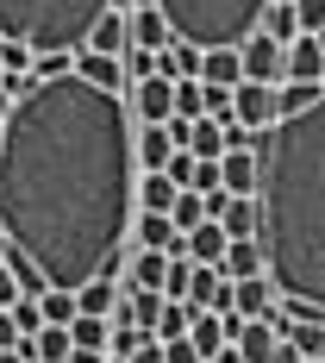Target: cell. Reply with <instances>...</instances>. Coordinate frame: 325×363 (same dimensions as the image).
I'll use <instances>...</instances> for the list:
<instances>
[{"label":"cell","instance_id":"cell-1","mask_svg":"<svg viewBox=\"0 0 325 363\" xmlns=\"http://www.w3.org/2000/svg\"><path fill=\"white\" fill-rule=\"evenodd\" d=\"M138 132L132 101L88 75L38 82L6 119L0 145V219L13 251L32 257L50 289H81L132 245L138 207Z\"/></svg>","mask_w":325,"mask_h":363},{"label":"cell","instance_id":"cell-2","mask_svg":"<svg viewBox=\"0 0 325 363\" xmlns=\"http://www.w3.org/2000/svg\"><path fill=\"white\" fill-rule=\"evenodd\" d=\"M263 257L300 320H325V94L263 132Z\"/></svg>","mask_w":325,"mask_h":363},{"label":"cell","instance_id":"cell-3","mask_svg":"<svg viewBox=\"0 0 325 363\" xmlns=\"http://www.w3.org/2000/svg\"><path fill=\"white\" fill-rule=\"evenodd\" d=\"M113 0H0V38H25L38 57L44 50H81L94 26L107 19Z\"/></svg>","mask_w":325,"mask_h":363},{"label":"cell","instance_id":"cell-4","mask_svg":"<svg viewBox=\"0 0 325 363\" xmlns=\"http://www.w3.org/2000/svg\"><path fill=\"white\" fill-rule=\"evenodd\" d=\"M169 13L176 38L200 44V50H219V44H244V38L263 26L269 0H156Z\"/></svg>","mask_w":325,"mask_h":363},{"label":"cell","instance_id":"cell-5","mask_svg":"<svg viewBox=\"0 0 325 363\" xmlns=\"http://www.w3.org/2000/svg\"><path fill=\"white\" fill-rule=\"evenodd\" d=\"M132 113L144 119V125H169L176 119V75H144V82H132Z\"/></svg>","mask_w":325,"mask_h":363},{"label":"cell","instance_id":"cell-6","mask_svg":"<svg viewBox=\"0 0 325 363\" xmlns=\"http://www.w3.org/2000/svg\"><path fill=\"white\" fill-rule=\"evenodd\" d=\"M244 75H251V82H288V44L256 26V32L244 38Z\"/></svg>","mask_w":325,"mask_h":363},{"label":"cell","instance_id":"cell-7","mask_svg":"<svg viewBox=\"0 0 325 363\" xmlns=\"http://www.w3.org/2000/svg\"><path fill=\"white\" fill-rule=\"evenodd\" d=\"M225 326H232V345L244 351V363H275V351H282V332L269 326V320H244V313H225Z\"/></svg>","mask_w":325,"mask_h":363},{"label":"cell","instance_id":"cell-8","mask_svg":"<svg viewBox=\"0 0 325 363\" xmlns=\"http://www.w3.org/2000/svg\"><path fill=\"white\" fill-rule=\"evenodd\" d=\"M75 75H88V82L107 88V94H132V69H125V57H107V50H94V44L75 50Z\"/></svg>","mask_w":325,"mask_h":363},{"label":"cell","instance_id":"cell-9","mask_svg":"<svg viewBox=\"0 0 325 363\" xmlns=\"http://www.w3.org/2000/svg\"><path fill=\"white\" fill-rule=\"evenodd\" d=\"M132 245H144V251H169V257H188V232L176 225V213H138V219H132Z\"/></svg>","mask_w":325,"mask_h":363},{"label":"cell","instance_id":"cell-10","mask_svg":"<svg viewBox=\"0 0 325 363\" xmlns=\"http://www.w3.org/2000/svg\"><path fill=\"white\" fill-rule=\"evenodd\" d=\"M194 313H232V276L219 263H194V289H188Z\"/></svg>","mask_w":325,"mask_h":363},{"label":"cell","instance_id":"cell-11","mask_svg":"<svg viewBox=\"0 0 325 363\" xmlns=\"http://www.w3.org/2000/svg\"><path fill=\"white\" fill-rule=\"evenodd\" d=\"M288 82H325V32H300L288 44Z\"/></svg>","mask_w":325,"mask_h":363},{"label":"cell","instance_id":"cell-12","mask_svg":"<svg viewBox=\"0 0 325 363\" xmlns=\"http://www.w3.org/2000/svg\"><path fill=\"white\" fill-rule=\"evenodd\" d=\"M275 276H251V282H232V313H244V320H269L275 313Z\"/></svg>","mask_w":325,"mask_h":363},{"label":"cell","instance_id":"cell-13","mask_svg":"<svg viewBox=\"0 0 325 363\" xmlns=\"http://www.w3.org/2000/svg\"><path fill=\"white\" fill-rule=\"evenodd\" d=\"M200 82H207V88H238V82H251V75H244V44H219V50H207Z\"/></svg>","mask_w":325,"mask_h":363},{"label":"cell","instance_id":"cell-14","mask_svg":"<svg viewBox=\"0 0 325 363\" xmlns=\"http://www.w3.org/2000/svg\"><path fill=\"white\" fill-rule=\"evenodd\" d=\"M232 282H251V276H269V257H263V238H232V251L219 263Z\"/></svg>","mask_w":325,"mask_h":363},{"label":"cell","instance_id":"cell-15","mask_svg":"<svg viewBox=\"0 0 325 363\" xmlns=\"http://www.w3.org/2000/svg\"><path fill=\"white\" fill-rule=\"evenodd\" d=\"M132 44H144V50H169V44H176L169 13H163V6H138V13H132Z\"/></svg>","mask_w":325,"mask_h":363},{"label":"cell","instance_id":"cell-16","mask_svg":"<svg viewBox=\"0 0 325 363\" xmlns=\"http://www.w3.org/2000/svg\"><path fill=\"white\" fill-rule=\"evenodd\" d=\"M176 150H181V138L169 125H144V132H138V169H169Z\"/></svg>","mask_w":325,"mask_h":363},{"label":"cell","instance_id":"cell-17","mask_svg":"<svg viewBox=\"0 0 325 363\" xmlns=\"http://www.w3.org/2000/svg\"><path fill=\"white\" fill-rule=\"evenodd\" d=\"M125 289H169V251H132V269H125Z\"/></svg>","mask_w":325,"mask_h":363},{"label":"cell","instance_id":"cell-18","mask_svg":"<svg viewBox=\"0 0 325 363\" xmlns=\"http://www.w3.org/2000/svg\"><path fill=\"white\" fill-rule=\"evenodd\" d=\"M88 44H94V50H107V57H125V50H132V13H125V6H107V19L94 26Z\"/></svg>","mask_w":325,"mask_h":363},{"label":"cell","instance_id":"cell-19","mask_svg":"<svg viewBox=\"0 0 325 363\" xmlns=\"http://www.w3.org/2000/svg\"><path fill=\"white\" fill-rule=\"evenodd\" d=\"M181 150H194V157H207V163H219L225 150H232V138H225V125H219L213 113H200L194 125H188V145Z\"/></svg>","mask_w":325,"mask_h":363},{"label":"cell","instance_id":"cell-20","mask_svg":"<svg viewBox=\"0 0 325 363\" xmlns=\"http://www.w3.org/2000/svg\"><path fill=\"white\" fill-rule=\"evenodd\" d=\"M138 201H144V213H176L181 182L169 176V169H144V182H138Z\"/></svg>","mask_w":325,"mask_h":363},{"label":"cell","instance_id":"cell-21","mask_svg":"<svg viewBox=\"0 0 325 363\" xmlns=\"http://www.w3.org/2000/svg\"><path fill=\"white\" fill-rule=\"evenodd\" d=\"M225 251H232V232H225L219 219H207V225L188 232V257H194V263H225Z\"/></svg>","mask_w":325,"mask_h":363},{"label":"cell","instance_id":"cell-22","mask_svg":"<svg viewBox=\"0 0 325 363\" xmlns=\"http://www.w3.org/2000/svg\"><path fill=\"white\" fill-rule=\"evenodd\" d=\"M194 345H200V357L213 363L225 357V345H232V326H225V313H194V332H188Z\"/></svg>","mask_w":325,"mask_h":363},{"label":"cell","instance_id":"cell-23","mask_svg":"<svg viewBox=\"0 0 325 363\" xmlns=\"http://www.w3.org/2000/svg\"><path fill=\"white\" fill-rule=\"evenodd\" d=\"M200 63H207V50H200V44H188V38H176V44L163 50V69H156V75H176V82H188V75H200Z\"/></svg>","mask_w":325,"mask_h":363},{"label":"cell","instance_id":"cell-24","mask_svg":"<svg viewBox=\"0 0 325 363\" xmlns=\"http://www.w3.org/2000/svg\"><path fill=\"white\" fill-rule=\"evenodd\" d=\"M69 332H75L81 351H107V345H113V320H107V313H81Z\"/></svg>","mask_w":325,"mask_h":363},{"label":"cell","instance_id":"cell-25","mask_svg":"<svg viewBox=\"0 0 325 363\" xmlns=\"http://www.w3.org/2000/svg\"><path fill=\"white\" fill-rule=\"evenodd\" d=\"M263 32L282 38V44H294V38H300V13H294V0H269V13H263Z\"/></svg>","mask_w":325,"mask_h":363},{"label":"cell","instance_id":"cell-26","mask_svg":"<svg viewBox=\"0 0 325 363\" xmlns=\"http://www.w3.org/2000/svg\"><path fill=\"white\" fill-rule=\"evenodd\" d=\"M207 219H213L207 194H200V188H181V201H176V225H181V232H194V225H207Z\"/></svg>","mask_w":325,"mask_h":363},{"label":"cell","instance_id":"cell-27","mask_svg":"<svg viewBox=\"0 0 325 363\" xmlns=\"http://www.w3.org/2000/svg\"><path fill=\"white\" fill-rule=\"evenodd\" d=\"M44 320H50V326H75V320H81L75 289H50V294H44Z\"/></svg>","mask_w":325,"mask_h":363},{"label":"cell","instance_id":"cell-28","mask_svg":"<svg viewBox=\"0 0 325 363\" xmlns=\"http://www.w3.org/2000/svg\"><path fill=\"white\" fill-rule=\"evenodd\" d=\"M200 113H207V82L200 75L176 82V119H200Z\"/></svg>","mask_w":325,"mask_h":363},{"label":"cell","instance_id":"cell-29","mask_svg":"<svg viewBox=\"0 0 325 363\" xmlns=\"http://www.w3.org/2000/svg\"><path fill=\"white\" fill-rule=\"evenodd\" d=\"M188 332H194V307H188V301H169L163 320H156V338L169 345V338H188Z\"/></svg>","mask_w":325,"mask_h":363},{"label":"cell","instance_id":"cell-30","mask_svg":"<svg viewBox=\"0 0 325 363\" xmlns=\"http://www.w3.org/2000/svg\"><path fill=\"white\" fill-rule=\"evenodd\" d=\"M144 345H150V332H144V326H113V345H107V357H113V363H125V357H138Z\"/></svg>","mask_w":325,"mask_h":363},{"label":"cell","instance_id":"cell-31","mask_svg":"<svg viewBox=\"0 0 325 363\" xmlns=\"http://www.w3.org/2000/svg\"><path fill=\"white\" fill-rule=\"evenodd\" d=\"M288 345L300 357H325V320H300V326L288 332Z\"/></svg>","mask_w":325,"mask_h":363},{"label":"cell","instance_id":"cell-32","mask_svg":"<svg viewBox=\"0 0 325 363\" xmlns=\"http://www.w3.org/2000/svg\"><path fill=\"white\" fill-rule=\"evenodd\" d=\"M13 320H19V332H25V338H32V332H44V326H50V320H44V294H25V301L13 307Z\"/></svg>","mask_w":325,"mask_h":363},{"label":"cell","instance_id":"cell-33","mask_svg":"<svg viewBox=\"0 0 325 363\" xmlns=\"http://www.w3.org/2000/svg\"><path fill=\"white\" fill-rule=\"evenodd\" d=\"M188 289H194V257H169V301H188Z\"/></svg>","mask_w":325,"mask_h":363},{"label":"cell","instance_id":"cell-34","mask_svg":"<svg viewBox=\"0 0 325 363\" xmlns=\"http://www.w3.org/2000/svg\"><path fill=\"white\" fill-rule=\"evenodd\" d=\"M300 13V32H325V0H294Z\"/></svg>","mask_w":325,"mask_h":363},{"label":"cell","instance_id":"cell-35","mask_svg":"<svg viewBox=\"0 0 325 363\" xmlns=\"http://www.w3.org/2000/svg\"><path fill=\"white\" fill-rule=\"evenodd\" d=\"M25 289H19V276H13V263H0V307H19Z\"/></svg>","mask_w":325,"mask_h":363},{"label":"cell","instance_id":"cell-36","mask_svg":"<svg viewBox=\"0 0 325 363\" xmlns=\"http://www.w3.org/2000/svg\"><path fill=\"white\" fill-rule=\"evenodd\" d=\"M163 351H169V363H207V357H200V345H194V338H169Z\"/></svg>","mask_w":325,"mask_h":363},{"label":"cell","instance_id":"cell-37","mask_svg":"<svg viewBox=\"0 0 325 363\" xmlns=\"http://www.w3.org/2000/svg\"><path fill=\"white\" fill-rule=\"evenodd\" d=\"M125 363H169V351H163V338H150L144 351H138V357H125Z\"/></svg>","mask_w":325,"mask_h":363},{"label":"cell","instance_id":"cell-38","mask_svg":"<svg viewBox=\"0 0 325 363\" xmlns=\"http://www.w3.org/2000/svg\"><path fill=\"white\" fill-rule=\"evenodd\" d=\"M69 363H113V357H107V351H81V345H75V357H69Z\"/></svg>","mask_w":325,"mask_h":363},{"label":"cell","instance_id":"cell-39","mask_svg":"<svg viewBox=\"0 0 325 363\" xmlns=\"http://www.w3.org/2000/svg\"><path fill=\"white\" fill-rule=\"evenodd\" d=\"M0 363H32V357H25L19 345H0Z\"/></svg>","mask_w":325,"mask_h":363},{"label":"cell","instance_id":"cell-40","mask_svg":"<svg viewBox=\"0 0 325 363\" xmlns=\"http://www.w3.org/2000/svg\"><path fill=\"white\" fill-rule=\"evenodd\" d=\"M13 257V232H6V219H0V263Z\"/></svg>","mask_w":325,"mask_h":363},{"label":"cell","instance_id":"cell-41","mask_svg":"<svg viewBox=\"0 0 325 363\" xmlns=\"http://www.w3.org/2000/svg\"><path fill=\"white\" fill-rule=\"evenodd\" d=\"M13 107H19V101H13V94H6V88H0V125H6V119H13Z\"/></svg>","mask_w":325,"mask_h":363},{"label":"cell","instance_id":"cell-42","mask_svg":"<svg viewBox=\"0 0 325 363\" xmlns=\"http://www.w3.org/2000/svg\"><path fill=\"white\" fill-rule=\"evenodd\" d=\"M300 363H325V357H300Z\"/></svg>","mask_w":325,"mask_h":363},{"label":"cell","instance_id":"cell-43","mask_svg":"<svg viewBox=\"0 0 325 363\" xmlns=\"http://www.w3.org/2000/svg\"><path fill=\"white\" fill-rule=\"evenodd\" d=\"M0 145H6V125H0Z\"/></svg>","mask_w":325,"mask_h":363},{"label":"cell","instance_id":"cell-44","mask_svg":"<svg viewBox=\"0 0 325 363\" xmlns=\"http://www.w3.org/2000/svg\"><path fill=\"white\" fill-rule=\"evenodd\" d=\"M0 75H6V57H0Z\"/></svg>","mask_w":325,"mask_h":363}]
</instances>
